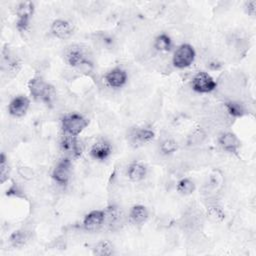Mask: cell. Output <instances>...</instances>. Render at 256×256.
<instances>
[{
    "instance_id": "cell-1",
    "label": "cell",
    "mask_w": 256,
    "mask_h": 256,
    "mask_svg": "<svg viewBox=\"0 0 256 256\" xmlns=\"http://www.w3.org/2000/svg\"><path fill=\"white\" fill-rule=\"evenodd\" d=\"M64 135L77 137L87 127V119L79 113L66 114L61 121Z\"/></svg>"
},
{
    "instance_id": "cell-2",
    "label": "cell",
    "mask_w": 256,
    "mask_h": 256,
    "mask_svg": "<svg viewBox=\"0 0 256 256\" xmlns=\"http://www.w3.org/2000/svg\"><path fill=\"white\" fill-rule=\"evenodd\" d=\"M28 88L31 96L35 100L48 103L53 98L52 87L41 76L31 78L28 83Z\"/></svg>"
},
{
    "instance_id": "cell-3",
    "label": "cell",
    "mask_w": 256,
    "mask_h": 256,
    "mask_svg": "<svg viewBox=\"0 0 256 256\" xmlns=\"http://www.w3.org/2000/svg\"><path fill=\"white\" fill-rule=\"evenodd\" d=\"M195 59V50L189 44H181L174 52L172 64L178 69L189 67Z\"/></svg>"
},
{
    "instance_id": "cell-4",
    "label": "cell",
    "mask_w": 256,
    "mask_h": 256,
    "mask_svg": "<svg viewBox=\"0 0 256 256\" xmlns=\"http://www.w3.org/2000/svg\"><path fill=\"white\" fill-rule=\"evenodd\" d=\"M192 89L197 93H210L217 87V82L206 72H198L191 81Z\"/></svg>"
},
{
    "instance_id": "cell-5",
    "label": "cell",
    "mask_w": 256,
    "mask_h": 256,
    "mask_svg": "<svg viewBox=\"0 0 256 256\" xmlns=\"http://www.w3.org/2000/svg\"><path fill=\"white\" fill-rule=\"evenodd\" d=\"M34 13V4L31 1L20 2L16 8L17 22L16 26L19 31H25L30 23V19Z\"/></svg>"
},
{
    "instance_id": "cell-6",
    "label": "cell",
    "mask_w": 256,
    "mask_h": 256,
    "mask_svg": "<svg viewBox=\"0 0 256 256\" xmlns=\"http://www.w3.org/2000/svg\"><path fill=\"white\" fill-rule=\"evenodd\" d=\"M71 161L70 158L65 157L61 159L52 171V178L59 185H66L70 179Z\"/></svg>"
},
{
    "instance_id": "cell-7",
    "label": "cell",
    "mask_w": 256,
    "mask_h": 256,
    "mask_svg": "<svg viewBox=\"0 0 256 256\" xmlns=\"http://www.w3.org/2000/svg\"><path fill=\"white\" fill-rule=\"evenodd\" d=\"M155 133L149 128H133L128 134V138L131 144L135 146H141L146 143H149L153 140Z\"/></svg>"
},
{
    "instance_id": "cell-8",
    "label": "cell",
    "mask_w": 256,
    "mask_h": 256,
    "mask_svg": "<svg viewBox=\"0 0 256 256\" xmlns=\"http://www.w3.org/2000/svg\"><path fill=\"white\" fill-rule=\"evenodd\" d=\"M127 72L119 67L111 69L105 75V82L111 88H121L127 82Z\"/></svg>"
},
{
    "instance_id": "cell-9",
    "label": "cell",
    "mask_w": 256,
    "mask_h": 256,
    "mask_svg": "<svg viewBox=\"0 0 256 256\" xmlns=\"http://www.w3.org/2000/svg\"><path fill=\"white\" fill-rule=\"evenodd\" d=\"M29 106L30 100L24 95H18L10 101L8 112L13 117H22L27 112Z\"/></svg>"
},
{
    "instance_id": "cell-10",
    "label": "cell",
    "mask_w": 256,
    "mask_h": 256,
    "mask_svg": "<svg viewBox=\"0 0 256 256\" xmlns=\"http://www.w3.org/2000/svg\"><path fill=\"white\" fill-rule=\"evenodd\" d=\"M73 25L65 19H56L51 24V33L58 39H67L73 34Z\"/></svg>"
},
{
    "instance_id": "cell-11",
    "label": "cell",
    "mask_w": 256,
    "mask_h": 256,
    "mask_svg": "<svg viewBox=\"0 0 256 256\" xmlns=\"http://www.w3.org/2000/svg\"><path fill=\"white\" fill-rule=\"evenodd\" d=\"M218 143L228 153H236L240 148V140L234 133L229 131L222 132L218 136Z\"/></svg>"
},
{
    "instance_id": "cell-12",
    "label": "cell",
    "mask_w": 256,
    "mask_h": 256,
    "mask_svg": "<svg viewBox=\"0 0 256 256\" xmlns=\"http://www.w3.org/2000/svg\"><path fill=\"white\" fill-rule=\"evenodd\" d=\"M105 221V211L93 210L86 214L83 219V226L88 231H94L100 228Z\"/></svg>"
},
{
    "instance_id": "cell-13",
    "label": "cell",
    "mask_w": 256,
    "mask_h": 256,
    "mask_svg": "<svg viewBox=\"0 0 256 256\" xmlns=\"http://www.w3.org/2000/svg\"><path fill=\"white\" fill-rule=\"evenodd\" d=\"M61 149L69 157L78 158L82 153L81 143L77 140V137L64 135V138L61 141Z\"/></svg>"
},
{
    "instance_id": "cell-14",
    "label": "cell",
    "mask_w": 256,
    "mask_h": 256,
    "mask_svg": "<svg viewBox=\"0 0 256 256\" xmlns=\"http://www.w3.org/2000/svg\"><path fill=\"white\" fill-rule=\"evenodd\" d=\"M111 153H112L111 144L104 139L95 142L90 150L91 157L98 161L106 160L111 155Z\"/></svg>"
},
{
    "instance_id": "cell-15",
    "label": "cell",
    "mask_w": 256,
    "mask_h": 256,
    "mask_svg": "<svg viewBox=\"0 0 256 256\" xmlns=\"http://www.w3.org/2000/svg\"><path fill=\"white\" fill-rule=\"evenodd\" d=\"M87 58L88 57L86 53L80 46H71L65 53V59L67 63L75 69Z\"/></svg>"
},
{
    "instance_id": "cell-16",
    "label": "cell",
    "mask_w": 256,
    "mask_h": 256,
    "mask_svg": "<svg viewBox=\"0 0 256 256\" xmlns=\"http://www.w3.org/2000/svg\"><path fill=\"white\" fill-rule=\"evenodd\" d=\"M147 175V168L140 162H134L129 165L127 169V176L133 182L141 181Z\"/></svg>"
},
{
    "instance_id": "cell-17",
    "label": "cell",
    "mask_w": 256,
    "mask_h": 256,
    "mask_svg": "<svg viewBox=\"0 0 256 256\" xmlns=\"http://www.w3.org/2000/svg\"><path fill=\"white\" fill-rule=\"evenodd\" d=\"M148 210L143 205H135L131 208L129 212V219L133 224L140 225L143 224L148 218Z\"/></svg>"
},
{
    "instance_id": "cell-18",
    "label": "cell",
    "mask_w": 256,
    "mask_h": 256,
    "mask_svg": "<svg viewBox=\"0 0 256 256\" xmlns=\"http://www.w3.org/2000/svg\"><path fill=\"white\" fill-rule=\"evenodd\" d=\"M153 46L159 52H168L172 49L173 43L170 36L165 33H161L154 39Z\"/></svg>"
},
{
    "instance_id": "cell-19",
    "label": "cell",
    "mask_w": 256,
    "mask_h": 256,
    "mask_svg": "<svg viewBox=\"0 0 256 256\" xmlns=\"http://www.w3.org/2000/svg\"><path fill=\"white\" fill-rule=\"evenodd\" d=\"M226 113L231 117H241L245 113L244 106L237 101H228L224 104Z\"/></svg>"
},
{
    "instance_id": "cell-20",
    "label": "cell",
    "mask_w": 256,
    "mask_h": 256,
    "mask_svg": "<svg viewBox=\"0 0 256 256\" xmlns=\"http://www.w3.org/2000/svg\"><path fill=\"white\" fill-rule=\"evenodd\" d=\"M27 240H28V234L23 230L14 231L9 237V242L14 247H22L23 245H25Z\"/></svg>"
},
{
    "instance_id": "cell-21",
    "label": "cell",
    "mask_w": 256,
    "mask_h": 256,
    "mask_svg": "<svg viewBox=\"0 0 256 256\" xmlns=\"http://www.w3.org/2000/svg\"><path fill=\"white\" fill-rule=\"evenodd\" d=\"M176 189L182 195H190L195 190V184L189 178H182L178 181Z\"/></svg>"
},
{
    "instance_id": "cell-22",
    "label": "cell",
    "mask_w": 256,
    "mask_h": 256,
    "mask_svg": "<svg viewBox=\"0 0 256 256\" xmlns=\"http://www.w3.org/2000/svg\"><path fill=\"white\" fill-rule=\"evenodd\" d=\"M93 254L99 256H106L113 254V246L109 241L103 240L98 242L93 248Z\"/></svg>"
},
{
    "instance_id": "cell-23",
    "label": "cell",
    "mask_w": 256,
    "mask_h": 256,
    "mask_svg": "<svg viewBox=\"0 0 256 256\" xmlns=\"http://www.w3.org/2000/svg\"><path fill=\"white\" fill-rule=\"evenodd\" d=\"M177 148H178V144L173 138H165L160 143V151L164 155H170L176 152Z\"/></svg>"
},
{
    "instance_id": "cell-24",
    "label": "cell",
    "mask_w": 256,
    "mask_h": 256,
    "mask_svg": "<svg viewBox=\"0 0 256 256\" xmlns=\"http://www.w3.org/2000/svg\"><path fill=\"white\" fill-rule=\"evenodd\" d=\"M9 172H10V168L8 165L7 157L5 156L4 153H2L0 156V183L1 184H3L5 181L8 180Z\"/></svg>"
},
{
    "instance_id": "cell-25",
    "label": "cell",
    "mask_w": 256,
    "mask_h": 256,
    "mask_svg": "<svg viewBox=\"0 0 256 256\" xmlns=\"http://www.w3.org/2000/svg\"><path fill=\"white\" fill-rule=\"evenodd\" d=\"M205 138L206 133L202 129H197L187 137V143L188 145H198L202 143L205 140Z\"/></svg>"
},
{
    "instance_id": "cell-26",
    "label": "cell",
    "mask_w": 256,
    "mask_h": 256,
    "mask_svg": "<svg viewBox=\"0 0 256 256\" xmlns=\"http://www.w3.org/2000/svg\"><path fill=\"white\" fill-rule=\"evenodd\" d=\"M223 176L219 171H214L209 177V184L208 187L212 190H218L223 185Z\"/></svg>"
},
{
    "instance_id": "cell-27",
    "label": "cell",
    "mask_w": 256,
    "mask_h": 256,
    "mask_svg": "<svg viewBox=\"0 0 256 256\" xmlns=\"http://www.w3.org/2000/svg\"><path fill=\"white\" fill-rule=\"evenodd\" d=\"M19 174L23 177V178H25V179H32V177H33V172H32V170L30 169V168H28V167H21V168H19Z\"/></svg>"
},
{
    "instance_id": "cell-28",
    "label": "cell",
    "mask_w": 256,
    "mask_h": 256,
    "mask_svg": "<svg viewBox=\"0 0 256 256\" xmlns=\"http://www.w3.org/2000/svg\"><path fill=\"white\" fill-rule=\"evenodd\" d=\"M245 9L247 11V13L251 16L255 15V11H256V2L255 1H248L245 3Z\"/></svg>"
}]
</instances>
